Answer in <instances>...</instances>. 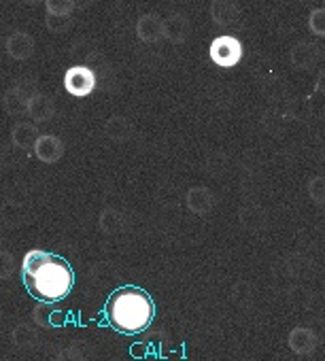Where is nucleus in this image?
Instances as JSON below:
<instances>
[{"instance_id": "nucleus-1", "label": "nucleus", "mask_w": 325, "mask_h": 361, "mask_svg": "<svg viewBox=\"0 0 325 361\" xmlns=\"http://www.w3.org/2000/svg\"><path fill=\"white\" fill-rule=\"evenodd\" d=\"M106 319L119 334H140L153 321V302L138 287H121L106 302Z\"/></svg>"}, {"instance_id": "nucleus-2", "label": "nucleus", "mask_w": 325, "mask_h": 361, "mask_svg": "<svg viewBox=\"0 0 325 361\" xmlns=\"http://www.w3.org/2000/svg\"><path fill=\"white\" fill-rule=\"evenodd\" d=\"M28 283V289L32 291L35 298H39L41 302H49V304H56L60 300H64L70 291H73V285H75V274H73V268L51 255L35 274H30L26 279Z\"/></svg>"}, {"instance_id": "nucleus-3", "label": "nucleus", "mask_w": 325, "mask_h": 361, "mask_svg": "<svg viewBox=\"0 0 325 361\" xmlns=\"http://www.w3.org/2000/svg\"><path fill=\"white\" fill-rule=\"evenodd\" d=\"M209 56H211V62H215L217 66L234 68L243 60V43L232 35L217 37L209 47Z\"/></svg>"}, {"instance_id": "nucleus-4", "label": "nucleus", "mask_w": 325, "mask_h": 361, "mask_svg": "<svg viewBox=\"0 0 325 361\" xmlns=\"http://www.w3.org/2000/svg\"><path fill=\"white\" fill-rule=\"evenodd\" d=\"M98 85V79H96V73L85 66V64H77V66H70L66 73H64V90L75 96V98H87L94 94Z\"/></svg>"}, {"instance_id": "nucleus-5", "label": "nucleus", "mask_w": 325, "mask_h": 361, "mask_svg": "<svg viewBox=\"0 0 325 361\" xmlns=\"http://www.w3.org/2000/svg\"><path fill=\"white\" fill-rule=\"evenodd\" d=\"M64 140L56 134H41L32 147V153L41 164H58L64 157Z\"/></svg>"}, {"instance_id": "nucleus-6", "label": "nucleus", "mask_w": 325, "mask_h": 361, "mask_svg": "<svg viewBox=\"0 0 325 361\" xmlns=\"http://www.w3.org/2000/svg\"><path fill=\"white\" fill-rule=\"evenodd\" d=\"M190 32H192V24L181 13H173L161 20V39H166L173 45H183L190 39Z\"/></svg>"}, {"instance_id": "nucleus-7", "label": "nucleus", "mask_w": 325, "mask_h": 361, "mask_svg": "<svg viewBox=\"0 0 325 361\" xmlns=\"http://www.w3.org/2000/svg\"><path fill=\"white\" fill-rule=\"evenodd\" d=\"M5 51L11 60L26 62L35 54V39L24 30H16L5 39Z\"/></svg>"}, {"instance_id": "nucleus-8", "label": "nucleus", "mask_w": 325, "mask_h": 361, "mask_svg": "<svg viewBox=\"0 0 325 361\" xmlns=\"http://www.w3.org/2000/svg\"><path fill=\"white\" fill-rule=\"evenodd\" d=\"M26 115L32 119V123H47L56 117V104L47 94L32 92L26 102Z\"/></svg>"}, {"instance_id": "nucleus-9", "label": "nucleus", "mask_w": 325, "mask_h": 361, "mask_svg": "<svg viewBox=\"0 0 325 361\" xmlns=\"http://www.w3.org/2000/svg\"><path fill=\"white\" fill-rule=\"evenodd\" d=\"M185 207L194 215H209L215 207V194L209 188H192L185 194Z\"/></svg>"}, {"instance_id": "nucleus-10", "label": "nucleus", "mask_w": 325, "mask_h": 361, "mask_svg": "<svg viewBox=\"0 0 325 361\" xmlns=\"http://www.w3.org/2000/svg\"><path fill=\"white\" fill-rule=\"evenodd\" d=\"M211 20L217 26H234L240 20V7L234 3V0H213L209 7Z\"/></svg>"}, {"instance_id": "nucleus-11", "label": "nucleus", "mask_w": 325, "mask_h": 361, "mask_svg": "<svg viewBox=\"0 0 325 361\" xmlns=\"http://www.w3.org/2000/svg\"><path fill=\"white\" fill-rule=\"evenodd\" d=\"M98 228L102 234L106 236H117L121 232H125L128 228V217L125 213H121L119 209H113V207H106L100 211L98 215Z\"/></svg>"}, {"instance_id": "nucleus-12", "label": "nucleus", "mask_w": 325, "mask_h": 361, "mask_svg": "<svg viewBox=\"0 0 325 361\" xmlns=\"http://www.w3.org/2000/svg\"><path fill=\"white\" fill-rule=\"evenodd\" d=\"M136 37L138 41L147 43V45H153L161 39V20L155 16V13H142L138 20H136Z\"/></svg>"}, {"instance_id": "nucleus-13", "label": "nucleus", "mask_w": 325, "mask_h": 361, "mask_svg": "<svg viewBox=\"0 0 325 361\" xmlns=\"http://www.w3.org/2000/svg\"><path fill=\"white\" fill-rule=\"evenodd\" d=\"M39 128L37 123L32 121H18L13 128H11V142L22 149V151H32L37 138H39Z\"/></svg>"}, {"instance_id": "nucleus-14", "label": "nucleus", "mask_w": 325, "mask_h": 361, "mask_svg": "<svg viewBox=\"0 0 325 361\" xmlns=\"http://www.w3.org/2000/svg\"><path fill=\"white\" fill-rule=\"evenodd\" d=\"M287 344L295 355H310L317 348V334L308 327H295L289 331Z\"/></svg>"}, {"instance_id": "nucleus-15", "label": "nucleus", "mask_w": 325, "mask_h": 361, "mask_svg": "<svg viewBox=\"0 0 325 361\" xmlns=\"http://www.w3.org/2000/svg\"><path fill=\"white\" fill-rule=\"evenodd\" d=\"M289 60L295 68L300 71H306V68H312L317 62H319V51L314 45L310 43H298L291 51H289Z\"/></svg>"}, {"instance_id": "nucleus-16", "label": "nucleus", "mask_w": 325, "mask_h": 361, "mask_svg": "<svg viewBox=\"0 0 325 361\" xmlns=\"http://www.w3.org/2000/svg\"><path fill=\"white\" fill-rule=\"evenodd\" d=\"M104 136L113 142H125L132 136V123L123 115H113L104 123Z\"/></svg>"}, {"instance_id": "nucleus-17", "label": "nucleus", "mask_w": 325, "mask_h": 361, "mask_svg": "<svg viewBox=\"0 0 325 361\" xmlns=\"http://www.w3.org/2000/svg\"><path fill=\"white\" fill-rule=\"evenodd\" d=\"M30 94H32V90L22 87V85H13V87L5 94V100H3L7 113H9V115H24V113H26V102H28Z\"/></svg>"}, {"instance_id": "nucleus-18", "label": "nucleus", "mask_w": 325, "mask_h": 361, "mask_svg": "<svg viewBox=\"0 0 325 361\" xmlns=\"http://www.w3.org/2000/svg\"><path fill=\"white\" fill-rule=\"evenodd\" d=\"M39 340H41L39 338V331L32 325H28V323H20L11 331V342L20 350H32L39 344Z\"/></svg>"}, {"instance_id": "nucleus-19", "label": "nucleus", "mask_w": 325, "mask_h": 361, "mask_svg": "<svg viewBox=\"0 0 325 361\" xmlns=\"http://www.w3.org/2000/svg\"><path fill=\"white\" fill-rule=\"evenodd\" d=\"M51 255H54V253H47V251H43V249H30V251L24 255V259H22V276L28 279L30 274H35Z\"/></svg>"}, {"instance_id": "nucleus-20", "label": "nucleus", "mask_w": 325, "mask_h": 361, "mask_svg": "<svg viewBox=\"0 0 325 361\" xmlns=\"http://www.w3.org/2000/svg\"><path fill=\"white\" fill-rule=\"evenodd\" d=\"M238 219H240V224H243L247 230L259 232V230L264 228V224H266V213H264L259 207H245V209H240Z\"/></svg>"}, {"instance_id": "nucleus-21", "label": "nucleus", "mask_w": 325, "mask_h": 361, "mask_svg": "<svg viewBox=\"0 0 325 361\" xmlns=\"http://www.w3.org/2000/svg\"><path fill=\"white\" fill-rule=\"evenodd\" d=\"M56 310L51 308V304L49 302H39L35 308H32V321L39 325V327H43V329H47V327H54L56 325Z\"/></svg>"}, {"instance_id": "nucleus-22", "label": "nucleus", "mask_w": 325, "mask_h": 361, "mask_svg": "<svg viewBox=\"0 0 325 361\" xmlns=\"http://www.w3.org/2000/svg\"><path fill=\"white\" fill-rule=\"evenodd\" d=\"M47 16H70L75 11L77 0H43Z\"/></svg>"}, {"instance_id": "nucleus-23", "label": "nucleus", "mask_w": 325, "mask_h": 361, "mask_svg": "<svg viewBox=\"0 0 325 361\" xmlns=\"http://www.w3.org/2000/svg\"><path fill=\"white\" fill-rule=\"evenodd\" d=\"M16 270H18V262H16L13 253L0 249V281L11 279L16 274Z\"/></svg>"}, {"instance_id": "nucleus-24", "label": "nucleus", "mask_w": 325, "mask_h": 361, "mask_svg": "<svg viewBox=\"0 0 325 361\" xmlns=\"http://www.w3.org/2000/svg\"><path fill=\"white\" fill-rule=\"evenodd\" d=\"M308 196L317 204H325V176H312L308 183Z\"/></svg>"}, {"instance_id": "nucleus-25", "label": "nucleus", "mask_w": 325, "mask_h": 361, "mask_svg": "<svg viewBox=\"0 0 325 361\" xmlns=\"http://www.w3.org/2000/svg\"><path fill=\"white\" fill-rule=\"evenodd\" d=\"M308 28L317 37H325V7H319L308 18Z\"/></svg>"}, {"instance_id": "nucleus-26", "label": "nucleus", "mask_w": 325, "mask_h": 361, "mask_svg": "<svg viewBox=\"0 0 325 361\" xmlns=\"http://www.w3.org/2000/svg\"><path fill=\"white\" fill-rule=\"evenodd\" d=\"M45 26L49 32H64L70 28V16H47Z\"/></svg>"}, {"instance_id": "nucleus-27", "label": "nucleus", "mask_w": 325, "mask_h": 361, "mask_svg": "<svg viewBox=\"0 0 325 361\" xmlns=\"http://www.w3.org/2000/svg\"><path fill=\"white\" fill-rule=\"evenodd\" d=\"M56 361H85V357H83V353H81L79 346L70 344V346H64V348L58 353Z\"/></svg>"}, {"instance_id": "nucleus-28", "label": "nucleus", "mask_w": 325, "mask_h": 361, "mask_svg": "<svg viewBox=\"0 0 325 361\" xmlns=\"http://www.w3.org/2000/svg\"><path fill=\"white\" fill-rule=\"evenodd\" d=\"M317 92L325 96V68H323V71L319 73V77H317Z\"/></svg>"}, {"instance_id": "nucleus-29", "label": "nucleus", "mask_w": 325, "mask_h": 361, "mask_svg": "<svg viewBox=\"0 0 325 361\" xmlns=\"http://www.w3.org/2000/svg\"><path fill=\"white\" fill-rule=\"evenodd\" d=\"M22 3H24V5H30V7H35V5H39V3H41V0H22Z\"/></svg>"}, {"instance_id": "nucleus-30", "label": "nucleus", "mask_w": 325, "mask_h": 361, "mask_svg": "<svg viewBox=\"0 0 325 361\" xmlns=\"http://www.w3.org/2000/svg\"><path fill=\"white\" fill-rule=\"evenodd\" d=\"M0 361H9V359H0Z\"/></svg>"}]
</instances>
